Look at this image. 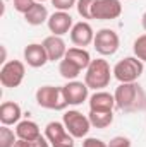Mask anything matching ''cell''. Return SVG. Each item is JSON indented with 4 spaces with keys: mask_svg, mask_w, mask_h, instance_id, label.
Returning <instances> with one entry per match:
<instances>
[{
    "mask_svg": "<svg viewBox=\"0 0 146 147\" xmlns=\"http://www.w3.org/2000/svg\"><path fill=\"white\" fill-rule=\"evenodd\" d=\"M88 118L91 121V127H95V128H107L113 121V111H91L89 110Z\"/></svg>",
    "mask_w": 146,
    "mask_h": 147,
    "instance_id": "ffe728a7",
    "label": "cell"
},
{
    "mask_svg": "<svg viewBox=\"0 0 146 147\" xmlns=\"http://www.w3.org/2000/svg\"><path fill=\"white\" fill-rule=\"evenodd\" d=\"M115 98L107 91H96L89 98V110L91 111H113Z\"/></svg>",
    "mask_w": 146,
    "mask_h": 147,
    "instance_id": "9a60e30c",
    "label": "cell"
},
{
    "mask_svg": "<svg viewBox=\"0 0 146 147\" xmlns=\"http://www.w3.org/2000/svg\"><path fill=\"white\" fill-rule=\"evenodd\" d=\"M71 41H72L74 46H79V48L91 45L95 41V31H93L91 24L86 21L76 22L71 29Z\"/></svg>",
    "mask_w": 146,
    "mask_h": 147,
    "instance_id": "7c38bea8",
    "label": "cell"
},
{
    "mask_svg": "<svg viewBox=\"0 0 146 147\" xmlns=\"http://www.w3.org/2000/svg\"><path fill=\"white\" fill-rule=\"evenodd\" d=\"M64 96L67 105L71 106H79L88 99V91L89 87L86 86V82H79V80H69L65 86H62Z\"/></svg>",
    "mask_w": 146,
    "mask_h": 147,
    "instance_id": "30bf717a",
    "label": "cell"
},
{
    "mask_svg": "<svg viewBox=\"0 0 146 147\" xmlns=\"http://www.w3.org/2000/svg\"><path fill=\"white\" fill-rule=\"evenodd\" d=\"M48 10L43 3H35L26 14H24V21L31 26H41L43 22H48Z\"/></svg>",
    "mask_w": 146,
    "mask_h": 147,
    "instance_id": "ac0fdd59",
    "label": "cell"
},
{
    "mask_svg": "<svg viewBox=\"0 0 146 147\" xmlns=\"http://www.w3.org/2000/svg\"><path fill=\"white\" fill-rule=\"evenodd\" d=\"M108 147H131V140L124 135H117L108 142Z\"/></svg>",
    "mask_w": 146,
    "mask_h": 147,
    "instance_id": "4316f807",
    "label": "cell"
},
{
    "mask_svg": "<svg viewBox=\"0 0 146 147\" xmlns=\"http://www.w3.org/2000/svg\"><path fill=\"white\" fill-rule=\"evenodd\" d=\"M143 62L136 57H126L122 60H119L115 63V67L112 69L113 77L120 82V84H127V82H136L141 75H143Z\"/></svg>",
    "mask_w": 146,
    "mask_h": 147,
    "instance_id": "7a4b0ae2",
    "label": "cell"
},
{
    "mask_svg": "<svg viewBox=\"0 0 146 147\" xmlns=\"http://www.w3.org/2000/svg\"><path fill=\"white\" fill-rule=\"evenodd\" d=\"M132 50H134L136 58H139L141 62H146V33L141 34L139 38H136V41L132 45Z\"/></svg>",
    "mask_w": 146,
    "mask_h": 147,
    "instance_id": "603a6c76",
    "label": "cell"
},
{
    "mask_svg": "<svg viewBox=\"0 0 146 147\" xmlns=\"http://www.w3.org/2000/svg\"><path fill=\"white\" fill-rule=\"evenodd\" d=\"M76 3H77V0H52V5L57 10H64V12L71 10Z\"/></svg>",
    "mask_w": 146,
    "mask_h": 147,
    "instance_id": "d4e9b609",
    "label": "cell"
},
{
    "mask_svg": "<svg viewBox=\"0 0 146 147\" xmlns=\"http://www.w3.org/2000/svg\"><path fill=\"white\" fill-rule=\"evenodd\" d=\"M64 58H67V60H71L72 63H76L81 70H86V69L89 67V63H91V57H89V53H88L84 48H79V46L69 48Z\"/></svg>",
    "mask_w": 146,
    "mask_h": 147,
    "instance_id": "d6986e66",
    "label": "cell"
},
{
    "mask_svg": "<svg viewBox=\"0 0 146 147\" xmlns=\"http://www.w3.org/2000/svg\"><path fill=\"white\" fill-rule=\"evenodd\" d=\"M16 135L17 139H23V140H36L41 137V132H40V127H38L36 121H31V120H24V121H19L17 127H16Z\"/></svg>",
    "mask_w": 146,
    "mask_h": 147,
    "instance_id": "e0dca14e",
    "label": "cell"
},
{
    "mask_svg": "<svg viewBox=\"0 0 146 147\" xmlns=\"http://www.w3.org/2000/svg\"><path fill=\"white\" fill-rule=\"evenodd\" d=\"M36 103L45 110L55 111H60L67 106L62 87H55V86H41L36 91Z\"/></svg>",
    "mask_w": 146,
    "mask_h": 147,
    "instance_id": "3957f363",
    "label": "cell"
},
{
    "mask_svg": "<svg viewBox=\"0 0 146 147\" xmlns=\"http://www.w3.org/2000/svg\"><path fill=\"white\" fill-rule=\"evenodd\" d=\"M95 50L103 55V57H108V55H113L119 46H120V39H119V34L113 31V29H108V28H103L100 31L95 33Z\"/></svg>",
    "mask_w": 146,
    "mask_h": 147,
    "instance_id": "52a82bcc",
    "label": "cell"
},
{
    "mask_svg": "<svg viewBox=\"0 0 146 147\" xmlns=\"http://www.w3.org/2000/svg\"><path fill=\"white\" fill-rule=\"evenodd\" d=\"M14 147H33V144L29 140H23V139H17V142L14 144Z\"/></svg>",
    "mask_w": 146,
    "mask_h": 147,
    "instance_id": "f1b7e54d",
    "label": "cell"
},
{
    "mask_svg": "<svg viewBox=\"0 0 146 147\" xmlns=\"http://www.w3.org/2000/svg\"><path fill=\"white\" fill-rule=\"evenodd\" d=\"M83 147H108V144H105L102 139H95V137H88L83 140Z\"/></svg>",
    "mask_w": 146,
    "mask_h": 147,
    "instance_id": "83f0119b",
    "label": "cell"
},
{
    "mask_svg": "<svg viewBox=\"0 0 146 147\" xmlns=\"http://www.w3.org/2000/svg\"><path fill=\"white\" fill-rule=\"evenodd\" d=\"M16 137L17 135L14 134V130H10L7 125H2V128H0V147H14V144L17 142Z\"/></svg>",
    "mask_w": 146,
    "mask_h": 147,
    "instance_id": "7402d4cb",
    "label": "cell"
},
{
    "mask_svg": "<svg viewBox=\"0 0 146 147\" xmlns=\"http://www.w3.org/2000/svg\"><path fill=\"white\" fill-rule=\"evenodd\" d=\"M48 29H50V33L52 34H55V36H64V34H67V33H71V29H72V17H71V14L69 12H64V10H57V12H53L50 17H48Z\"/></svg>",
    "mask_w": 146,
    "mask_h": 147,
    "instance_id": "8fae6325",
    "label": "cell"
},
{
    "mask_svg": "<svg viewBox=\"0 0 146 147\" xmlns=\"http://www.w3.org/2000/svg\"><path fill=\"white\" fill-rule=\"evenodd\" d=\"M24 75H26V67L23 62H19V60L5 62L0 70V84L9 89L19 87L21 82L24 80Z\"/></svg>",
    "mask_w": 146,
    "mask_h": 147,
    "instance_id": "8992f818",
    "label": "cell"
},
{
    "mask_svg": "<svg viewBox=\"0 0 146 147\" xmlns=\"http://www.w3.org/2000/svg\"><path fill=\"white\" fill-rule=\"evenodd\" d=\"M112 70H110V65L107 60L103 58H96V60H91L89 67L86 69L84 74V82L89 89H95V91H102L105 89L110 84V79H112Z\"/></svg>",
    "mask_w": 146,
    "mask_h": 147,
    "instance_id": "6da1fadb",
    "label": "cell"
},
{
    "mask_svg": "<svg viewBox=\"0 0 146 147\" xmlns=\"http://www.w3.org/2000/svg\"><path fill=\"white\" fill-rule=\"evenodd\" d=\"M139 96H141V89H139V86L136 82L120 84L113 92L115 106L120 108V110H132L138 105Z\"/></svg>",
    "mask_w": 146,
    "mask_h": 147,
    "instance_id": "5b68a950",
    "label": "cell"
},
{
    "mask_svg": "<svg viewBox=\"0 0 146 147\" xmlns=\"http://www.w3.org/2000/svg\"><path fill=\"white\" fill-rule=\"evenodd\" d=\"M36 2L35 0H14V9L21 14H26Z\"/></svg>",
    "mask_w": 146,
    "mask_h": 147,
    "instance_id": "484cf974",
    "label": "cell"
},
{
    "mask_svg": "<svg viewBox=\"0 0 146 147\" xmlns=\"http://www.w3.org/2000/svg\"><path fill=\"white\" fill-rule=\"evenodd\" d=\"M120 14H122L120 0H96L91 9L93 19H98V21H112V19H117Z\"/></svg>",
    "mask_w": 146,
    "mask_h": 147,
    "instance_id": "9c48e42d",
    "label": "cell"
},
{
    "mask_svg": "<svg viewBox=\"0 0 146 147\" xmlns=\"http://www.w3.org/2000/svg\"><path fill=\"white\" fill-rule=\"evenodd\" d=\"M62 123L65 125L67 132L72 135L74 139H83L88 135V132L91 130V121L88 116H84L81 111L77 110H69L64 113Z\"/></svg>",
    "mask_w": 146,
    "mask_h": 147,
    "instance_id": "277c9868",
    "label": "cell"
},
{
    "mask_svg": "<svg viewBox=\"0 0 146 147\" xmlns=\"http://www.w3.org/2000/svg\"><path fill=\"white\" fill-rule=\"evenodd\" d=\"M24 62H26L29 67H33V69H40V67H43V65H45L46 62H50V60H48V55H46L43 45H40V43H31V45H28V46L24 48Z\"/></svg>",
    "mask_w": 146,
    "mask_h": 147,
    "instance_id": "5bb4252c",
    "label": "cell"
},
{
    "mask_svg": "<svg viewBox=\"0 0 146 147\" xmlns=\"http://www.w3.org/2000/svg\"><path fill=\"white\" fill-rule=\"evenodd\" d=\"M45 137L52 147H74V137L60 121H50L45 127Z\"/></svg>",
    "mask_w": 146,
    "mask_h": 147,
    "instance_id": "ba28073f",
    "label": "cell"
},
{
    "mask_svg": "<svg viewBox=\"0 0 146 147\" xmlns=\"http://www.w3.org/2000/svg\"><path fill=\"white\" fill-rule=\"evenodd\" d=\"M41 45L45 46V51H46L50 62H60V60L65 57L67 50H69V48L65 46V41L62 39V36H55V34L46 36L43 39Z\"/></svg>",
    "mask_w": 146,
    "mask_h": 147,
    "instance_id": "4fadbf2b",
    "label": "cell"
},
{
    "mask_svg": "<svg viewBox=\"0 0 146 147\" xmlns=\"http://www.w3.org/2000/svg\"><path fill=\"white\" fill-rule=\"evenodd\" d=\"M35 2H38V3H43V2H46V0H35Z\"/></svg>",
    "mask_w": 146,
    "mask_h": 147,
    "instance_id": "4dcf8cb0",
    "label": "cell"
},
{
    "mask_svg": "<svg viewBox=\"0 0 146 147\" xmlns=\"http://www.w3.org/2000/svg\"><path fill=\"white\" fill-rule=\"evenodd\" d=\"M96 0H77L76 7H77V14L83 17V19H93L91 16V9H93V3Z\"/></svg>",
    "mask_w": 146,
    "mask_h": 147,
    "instance_id": "cb8c5ba5",
    "label": "cell"
},
{
    "mask_svg": "<svg viewBox=\"0 0 146 147\" xmlns=\"http://www.w3.org/2000/svg\"><path fill=\"white\" fill-rule=\"evenodd\" d=\"M141 26H143V29L146 31V12L143 14V17H141Z\"/></svg>",
    "mask_w": 146,
    "mask_h": 147,
    "instance_id": "f546056e",
    "label": "cell"
},
{
    "mask_svg": "<svg viewBox=\"0 0 146 147\" xmlns=\"http://www.w3.org/2000/svg\"><path fill=\"white\" fill-rule=\"evenodd\" d=\"M21 115H23V111H21V106L17 103H14V101L2 103V106H0V121H2V125L10 127L14 123H19Z\"/></svg>",
    "mask_w": 146,
    "mask_h": 147,
    "instance_id": "2e32d148",
    "label": "cell"
},
{
    "mask_svg": "<svg viewBox=\"0 0 146 147\" xmlns=\"http://www.w3.org/2000/svg\"><path fill=\"white\" fill-rule=\"evenodd\" d=\"M59 74L64 77V79H67V80H76V77L81 74V69L72 63L71 60H67V58H62L60 62H59Z\"/></svg>",
    "mask_w": 146,
    "mask_h": 147,
    "instance_id": "44dd1931",
    "label": "cell"
}]
</instances>
